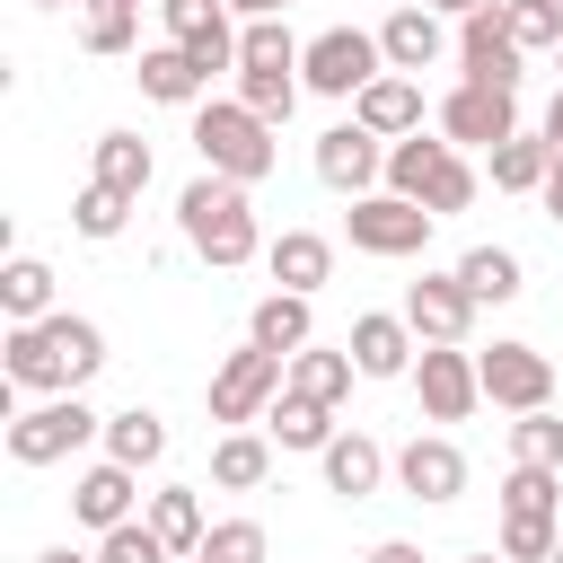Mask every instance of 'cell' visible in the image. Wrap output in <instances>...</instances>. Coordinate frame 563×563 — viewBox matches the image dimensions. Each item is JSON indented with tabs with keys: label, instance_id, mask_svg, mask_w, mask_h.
<instances>
[{
	"label": "cell",
	"instance_id": "c3c4849f",
	"mask_svg": "<svg viewBox=\"0 0 563 563\" xmlns=\"http://www.w3.org/2000/svg\"><path fill=\"white\" fill-rule=\"evenodd\" d=\"M229 9H238V18H282L290 0H229Z\"/></svg>",
	"mask_w": 563,
	"mask_h": 563
},
{
	"label": "cell",
	"instance_id": "f5cc1de1",
	"mask_svg": "<svg viewBox=\"0 0 563 563\" xmlns=\"http://www.w3.org/2000/svg\"><path fill=\"white\" fill-rule=\"evenodd\" d=\"M466 563H510V554H466Z\"/></svg>",
	"mask_w": 563,
	"mask_h": 563
},
{
	"label": "cell",
	"instance_id": "bcb514c9",
	"mask_svg": "<svg viewBox=\"0 0 563 563\" xmlns=\"http://www.w3.org/2000/svg\"><path fill=\"white\" fill-rule=\"evenodd\" d=\"M545 150H554V167H563V88H554V106H545Z\"/></svg>",
	"mask_w": 563,
	"mask_h": 563
},
{
	"label": "cell",
	"instance_id": "cb8c5ba5",
	"mask_svg": "<svg viewBox=\"0 0 563 563\" xmlns=\"http://www.w3.org/2000/svg\"><path fill=\"white\" fill-rule=\"evenodd\" d=\"M264 264H273V282H282V290H317V282L334 273V246H325L317 229H282V238L264 246Z\"/></svg>",
	"mask_w": 563,
	"mask_h": 563
},
{
	"label": "cell",
	"instance_id": "ab89813d",
	"mask_svg": "<svg viewBox=\"0 0 563 563\" xmlns=\"http://www.w3.org/2000/svg\"><path fill=\"white\" fill-rule=\"evenodd\" d=\"M97 563H176V554H167V537L150 519H123V528L97 537Z\"/></svg>",
	"mask_w": 563,
	"mask_h": 563
},
{
	"label": "cell",
	"instance_id": "4dcf8cb0",
	"mask_svg": "<svg viewBox=\"0 0 563 563\" xmlns=\"http://www.w3.org/2000/svg\"><path fill=\"white\" fill-rule=\"evenodd\" d=\"M457 282H466L484 308H501V299H519V255H510V246H466V255H457Z\"/></svg>",
	"mask_w": 563,
	"mask_h": 563
},
{
	"label": "cell",
	"instance_id": "7402d4cb",
	"mask_svg": "<svg viewBox=\"0 0 563 563\" xmlns=\"http://www.w3.org/2000/svg\"><path fill=\"white\" fill-rule=\"evenodd\" d=\"M264 431H273V449H325V440H334V405L282 387V396L264 405Z\"/></svg>",
	"mask_w": 563,
	"mask_h": 563
},
{
	"label": "cell",
	"instance_id": "6da1fadb",
	"mask_svg": "<svg viewBox=\"0 0 563 563\" xmlns=\"http://www.w3.org/2000/svg\"><path fill=\"white\" fill-rule=\"evenodd\" d=\"M9 387H35V396H79L97 369H106V334L70 308L35 317V325H9Z\"/></svg>",
	"mask_w": 563,
	"mask_h": 563
},
{
	"label": "cell",
	"instance_id": "d6986e66",
	"mask_svg": "<svg viewBox=\"0 0 563 563\" xmlns=\"http://www.w3.org/2000/svg\"><path fill=\"white\" fill-rule=\"evenodd\" d=\"M317 457H325V493H343V501H369V493H378V475L396 466V457H387L369 431H334Z\"/></svg>",
	"mask_w": 563,
	"mask_h": 563
},
{
	"label": "cell",
	"instance_id": "816d5d0a",
	"mask_svg": "<svg viewBox=\"0 0 563 563\" xmlns=\"http://www.w3.org/2000/svg\"><path fill=\"white\" fill-rule=\"evenodd\" d=\"M88 9H141V0H88ZM150 9H158V0H150Z\"/></svg>",
	"mask_w": 563,
	"mask_h": 563
},
{
	"label": "cell",
	"instance_id": "e575fe53",
	"mask_svg": "<svg viewBox=\"0 0 563 563\" xmlns=\"http://www.w3.org/2000/svg\"><path fill=\"white\" fill-rule=\"evenodd\" d=\"M510 457H519V466H554V475H563V413H554V405L519 413V422H510Z\"/></svg>",
	"mask_w": 563,
	"mask_h": 563
},
{
	"label": "cell",
	"instance_id": "8d00e7d4",
	"mask_svg": "<svg viewBox=\"0 0 563 563\" xmlns=\"http://www.w3.org/2000/svg\"><path fill=\"white\" fill-rule=\"evenodd\" d=\"M299 88H308L299 70H238V97H246V106H255L264 123H290V106H299Z\"/></svg>",
	"mask_w": 563,
	"mask_h": 563
},
{
	"label": "cell",
	"instance_id": "7c38bea8",
	"mask_svg": "<svg viewBox=\"0 0 563 563\" xmlns=\"http://www.w3.org/2000/svg\"><path fill=\"white\" fill-rule=\"evenodd\" d=\"M158 26H167V44H185L202 70H238V26H229V0H158Z\"/></svg>",
	"mask_w": 563,
	"mask_h": 563
},
{
	"label": "cell",
	"instance_id": "2e32d148",
	"mask_svg": "<svg viewBox=\"0 0 563 563\" xmlns=\"http://www.w3.org/2000/svg\"><path fill=\"white\" fill-rule=\"evenodd\" d=\"M378 53H387V70H405V79H422L440 53H449V35H440V9L431 0H413V9H396L387 26H378Z\"/></svg>",
	"mask_w": 563,
	"mask_h": 563
},
{
	"label": "cell",
	"instance_id": "ba28073f",
	"mask_svg": "<svg viewBox=\"0 0 563 563\" xmlns=\"http://www.w3.org/2000/svg\"><path fill=\"white\" fill-rule=\"evenodd\" d=\"M519 62H528V53H519L501 0H484V9L457 18V70H466V79H484V88H519Z\"/></svg>",
	"mask_w": 563,
	"mask_h": 563
},
{
	"label": "cell",
	"instance_id": "5b68a950",
	"mask_svg": "<svg viewBox=\"0 0 563 563\" xmlns=\"http://www.w3.org/2000/svg\"><path fill=\"white\" fill-rule=\"evenodd\" d=\"M106 431V413H88L79 396H44V405H26V413H9V457L18 466H62L79 440H97Z\"/></svg>",
	"mask_w": 563,
	"mask_h": 563
},
{
	"label": "cell",
	"instance_id": "44dd1931",
	"mask_svg": "<svg viewBox=\"0 0 563 563\" xmlns=\"http://www.w3.org/2000/svg\"><path fill=\"white\" fill-rule=\"evenodd\" d=\"M202 88H211V70H202L185 44L141 53V97H158V106H202Z\"/></svg>",
	"mask_w": 563,
	"mask_h": 563
},
{
	"label": "cell",
	"instance_id": "8992f818",
	"mask_svg": "<svg viewBox=\"0 0 563 563\" xmlns=\"http://www.w3.org/2000/svg\"><path fill=\"white\" fill-rule=\"evenodd\" d=\"M282 369H290V352H264V343L229 352V361L211 369V422H229V431H238V422H255V413H264V405L290 387Z\"/></svg>",
	"mask_w": 563,
	"mask_h": 563
},
{
	"label": "cell",
	"instance_id": "7dc6e473",
	"mask_svg": "<svg viewBox=\"0 0 563 563\" xmlns=\"http://www.w3.org/2000/svg\"><path fill=\"white\" fill-rule=\"evenodd\" d=\"M537 194H545V220H563V167H554V176H545Z\"/></svg>",
	"mask_w": 563,
	"mask_h": 563
},
{
	"label": "cell",
	"instance_id": "11a10c76",
	"mask_svg": "<svg viewBox=\"0 0 563 563\" xmlns=\"http://www.w3.org/2000/svg\"><path fill=\"white\" fill-rule=\"evenodd\" d=\"M554 563H563V545H554Z\"/></svg>",
	"mask_w": 563,
	"mask_h": 563
},
{
	"label": "cell",
	"instance_id": "7bdbcfd3",
	"mask_svg": "<svg viewBox=\"0 0 563 563\" xmlns=\"http://www.w3.org/2000/svg\"><path fill=\"white\" fill-rule=\"evenodd\" d=\"M273 545H264V519H220L211 537H202V563H264Z\"/></svg>",
	"mask_w": 563,
	"mask_h": 563
},
{
	"label": "cell",
	"instance_id": "f546056e",
	"mask_svg": "<svg viewBox=\"0 0 563 563\" xmlns=\"http://www.w3.org/2000/svg\"><path fill=\"white\" fill-rule=\"evenodd\" d=\"M299 62H308V44H290L282 18H246L238 26V70H299Z\"/></svg>",
	"mask_w": 563,
	"mask_h": 563
},
{
	"label": "cell",
	"instance_id": "30bf717a",
	"mask_svg": "<svg viewBox=\"0 0 563 563\" xmlns=\"http://www.w3.org/2000/svg\"><path fill=\"white\" fill-rule=\"evenodd\" d=\"M475 378H484V396H493V405H510V413L554 405V361H545L537 343H493V352L475 361Z\"/></svg>",
	"mask_w": 563,
	"mask_h": 563
},
{
	"label": "cell",
	"instance_id": "9a60e30c",
	"mask_svg": "<svg viewBox=\"0 0 563 563\" xmlns=\"http://www.w3.org/2000/svg\"><path fill=\"white\" fill-rule=\"evenodd\" d=\"M396 484H405L413 501H457V493H466V449L440 440V431H413V440L396 449Z\"/></svg>",
	"mask_w": 563,
	"mask_h": 563
},
{
	"label": "cell",
	"instance_id": "4316f807",
	"mask_svg": "<svg viewBox=\"0 0 563 563\" xmlns=\"http://www.w3.org/2000/svg\"><path fill=\"white\" fill-rule=\"evenodd\" d=\"M0 308H9V325H35V317H53V264H35V255H9V264H0Z\"/></svg>",
	"mask_w": 563,
	"mask_h": 563
},
{
	"label": "cell",
	"instance_id": "74e56055",
	"mask_svg": "<svg viewBox=\"0 0 563 563\" xmlns=\"http://www.w3.org/2000/svg\"><path fill=\"white\" fill-rule=\"evenodd\" d=\"M123 220H132V194H114V185L88 176V194L70 202V229H79V238H123Z\"/></svg>",
	"mask_w": 563,
	"mask_h": 563
},
{
	"label": "cell",
	"instance_id": "9c48e42d",
	"mask_svg": "<svg viewBox=\"0 0 563 563\" xmlns=\"http://www.w3.org/2000/svg\"><path fill=\"white\" fill-rule=\"evenodd\" d=\"M510 132H519V88L457 79V88L440 97V141H475V150H493V141H510Z\"/></svg>",
	"mask_w": 563,
	"mask_h": 563
},
{
	"label": "cell",
	"instance_id": "d6a6232c",
	"mask_svg": "<svg viewBox=\"0 0 563 563\" xmlns=\"http://www.w3.org/2000/svg\"><path fill=\"white\" fill-rule=\"evenodd\" d=\"M97 185H114V194L141 202V185H150V141H141V132H106V141H97Z\"/></svg>",
	"mask_w": 563,
	"mask_h": 563
},
{
	"label": "cell",
	"instance_id": "277c9868",
	"mask_svg": "<svg viewBox=\"0 0 563 563\" xmlns=\"http://www.w3.org/2000/svg\"><path fill=\"white\" fill-rule=\"evenodd\" d=\"M431 229H440V211H422L413 194H352V211H343V238L361 255H422Z\"/></svg>",
	"mask_w": 563,
	"mask_h": 563
},
{
	"label": "cell",
	"instance_id": "681fc988",
	"mask_svg": "<svg viewBox=\"0 0 563 563\" xmlns=\"http://www.w3.org/2000/svg\"><path fill=\"white\" fill-rule=\"evenodd\" d=\"M35 563H97V554H79V545H53V554H35Z\"/></svg>",
	"mask_w": 563,
	"mask_h": 563
},
{
	"label": "cell",
	"instance_id": "6f0895ef",
	"mask_svg": "<svg viewBox=\"0 0 563 563\" xmlns=\"http://www.w3.org/2000/svg\"><path fill=\"white\" fill-rule=\"evenodd\" d=\"M194 563H202V554H194Z\"/></svg>",
	"mask_w": 563,
	"mask_h": 563
},
{
	"label": "cell",
	"instance_id": "f1b7e54d",
	"mask_svg": "<svg viewBox=\"0 0 563 563\" xmlns=\"http://www.w3.org/2000/svg\"><path fill=\"white\" fill-rule=\"evenodd\" d=\"M106 457H123V466H158V457H167V422H158L150 405L106 413Z\"/></svg>",
	"mask_w": 563,
	"mask_h": 563
},
{
	"label": "cell",
	"instance_id": "836d02e7",
	"mask_svg": "<svg viewBox=\"0 0 563 563\" xmlns=\"http://www.w3.org/2000/svg\"><path fill=\"white\" fill-rule=\"evenodd\" d=\"M449 150H457V141H422V132L387 141V194H413V202H422V176H431Z\"/></svg>",
	"mask_w": 563,
	"mask_h": 563
},
{
	"label": "cell",
	"instance_id": "83f0119b",
	"mask_svg": "<svg viewBox=\"0 0 563 563\" xmlns=\"http://www.w3.org/2000/svg\"><path fill=\"white\" fill-rule=\"evenodd\" d=\"M352 378H361L352 343H343V352H317V343H308V352H290V387H299V396H317V405H343V396H352Z\"/></svg>",
	"mask_w": 563,
	"mask_h": 563
},
{
	"label": "cell",
	"instance_id": "f35d334b",
	"mask_svg": "<svg viewBox=\"0 0 563 563\" xmlns=\"http://www.w3.org/2000/svg\"><path fill=\"white\" fill-rule=\"evenodd\" d=\"M501 18L519 35V53H554L563 44V0H501Z\"/></svg>",
	"mask_w": 563,
	"mask_h": 563
},
{
	"label": "cell",
	"instance_id": "ee69618b",
	"mask_svg": "<svg viewBox=\"0 0 563 563\" xmlns=\"http://www.w3.org/2000/svg\"><path fill=\"white\" fill-rule=\"evenodd\" d=\"M141 9H88V53H132Z\"/></svg>",
	"mask_w": 563,
	"mask_h": 563
},
{
	"label": "cell",
	"instance_id": "5bb4252c",
	"mask_svg": "<svg viewBox=\"0 0 563 563\" xmlns=\"http://www.w3.org/2000/svg\"><path fill=\"white\" fill-rule=\"evenodd\" d=\"M475 290L457 282V273H422L413 290H405V325L422 334V343H466V325H475Z\"/></svg>",
	"mask_w": 563,
	"mask_h": 563
},
{
	"label": "cell",
	"instance_id": "8fae6325",
	"mask_svg": "<svg viewBox=\"0 0 563 563\" xmlns=\"http://www.w3.org/2000/svg\"><path fill=\"white\" fill-rule=\"evenodd\" d=\"M413 387H422V413H431V422H466V413L484 405V378H475V361H466L457 343H422Z\"/></svg>",
	"mask_w": 563,
	"mask_h": 563
},
{
	"label": "cell",
	"instance_id": "b9f144b4",
	"mask_svg": "<svg viewBox=\"0 0 563 563\" xmlns=\"http://www.w3.org/2000/svg\"><path fill=\"white\" fill-rule=\"evenodd\" d=\"M554 519H528V510H501V554L510 563H554Z\"/></svg>",
	"mask_w": 563,
	"mask_h": 563
},
{
	"label": "cell",
	"instance_id": "db71d44e",
	"mask_svg": "<svg viewBox=\"0 0 563 563\" xmlns=\"http://www.w3.org/2000/svg\"><path fill=\"white\" fill-rule=\"evenodd\" d=\"M554 62H563V44H554Z\"/></svg>",
	"mask_w": 563,
	"mask_h": 563
},
{
	"label": "cell",
	"instance_id": "f907efd6",
	"mask_svg": "<svg viewBox=\"0 0 563 563\" xmlns=\"http://www.w3.org/2000/svg\"><path fill=\"white\" fill-rule=\"evenodd\" d=\"M431 9H440V18H466V9H484V0H431Z\"/></svg>",
	"mask_w": 563,
	"mask_h": 563
},
{
	"label": "cell",
	"instance_id": "e0dca14e",
	"mask_svg": "<svg viewBox=\"0 0 563 563\" xmlns=\"http://www.w3.org/2000/svg\"><path fill=\"white\" fill-rule=\"evenodd\" d=\"M352 123H369L378 141H405V132H422V79H405V70H378V79L352 97Z\"/></svg>",
	"mask_w": 563,
	"mask_h": 563
},
{
	"label": "cell",
	"instance_id": "d4e9b609",
	"mask_svg": "<svg viewBox=\"0 0 563 563\" xmlns=\"http://www.w3.org/2000/svg\"><path fill=\"white\" fill-rule=\"evenodd\" d=\"M246 343L264 352H308V290H264L246 317Z\"/></svg>",
	"mask_w": 563,
	"mask_h": 563
},
{
	"label": "cell",
	"instance_id": "484cf974",
	"mask_svg": "<svg viewBox=\"0 0 563 563\" xmlns=\"http://www.w3.org/2000/svg\"><path fill=\"white\" fill-rule=\"evenodd\" d=\"M545 176H554L545 132H510V141H493V185H501V194H537Z\"/></svg>",
	"mask_w": 563,
	"mask_h": 563
},
{
	"label": "cell",
	"instance_id": "60d3db41",
	"mask_svg": "<svg viewBox=\"0 0 563 563\" xmlns=\"http://www.w3.org/2000/svg\"><path fill=\"white\" fill-rule=\"evenodd\" d=\"M466 202H475V167L449 150V158L422 176V211H440V220H449V211H466Z\"/></svg>",
	"mask_w": 563,
	"mask_h": 563
},
{
	"label": "cell",
	"instance_id": "4fadbf2b",
	"mask_svg": "<svg viewBox=\"0 0 563 563\" xmlns=\"http://www.w3.org/2000/svg\"><path fill=\"white\" fill-rule=\"evenodd\" d=\"M317 176H325L334 194H378L387 141H378L369 123H334V132H317Z\"/></svg>",
	"mask_w": 563,
	"mask_h": 563
},
{
	"label": "cell",
	"instance_id": "f6af8a7d",
	"mask_svg": "<svg viewBox=\"0 0 563 563\" xmlns=\"http://www.w3.org/2000/svg\"><path fill=\"white\" fill-rule=\"evenodd\" d=\"M369 563H422V545H405V537H387V545H369Z\"/></svg>",
	"mask_w": 563,
	"mask_h": 563
},
{
	"label": "cell",
	"instance_id": "ac0fdd59",
	"mask_svg": "<svg viewBox=\"0 0 563 563\" xmlns=\"http://www.w3.org/2000/svg\"><path fill=\"white\" fill-rule=\"evenodd\" d=\"M132 475H141V466H123V457L88 466V475L70 484V519H79V528H97V537H106V528H123V519H132V501H141V493H132Z\"/></svg>",
	"mask_w": 563,
	"mask_h": 563
},
{
	"label": "cell",
	"instance_id": "7a4b0ae2",
	"mask_svg": "<svg viewBox=\"0 0 563 563\" xmlns=\"http://www.w3.org/2000/svg\"><path fill=\"white\" fill-rule=\"evenodd\" d=\"M176 229H185V246L202 255V264H220V273H238L264 238H255V202H246V185L238 176H194L185 194H176Z\"/></svg>",
	"mask_w": 563,
	"mask_h": 563
},
{
	"label": "cell",
	"instance_id": "9f6ffc18",
	"mask_svg": "<svg viewBox=\"0 0 563 563\" xmlns=\"http://www.w3.org/2000/svg\"><path fill=\"white\" fill-rule=\"evenodd\" d=\"M44 9H53V0H44Z\"/></svg>",
	"mask_w": 563,
	"mask_h": 563
},
{
	"label": "cell",
	"instance_id": "d590c367",
	"mask_svg": "<svg viewBox=\"0 0 563 563\" xmlns=\"http://www.w3.org/2000/svg\"><path fill=\"white\" fill-rule=\"evenodd\" d=\"M554 501H563V475H554V466H519V457H510V475H501V510L554 519Z\"/></svg>",
	"mask_w": 563,
	"mask_h": 563
},
{
	"label": "cell",
	"instance_id": "52a82bcc",
	"mask_svg": "<svg viewBox=\"0 0 563 563\" xmlns=\"http://www.w3.org/2000/svg\"><path fill=\"white\" fill-rule=\"evenodd\" d=\"M378 70H387V53H378V35H361V26H325V35L308 44V62H299V79H308L317 97H361Z\"/></svg>",
	"mask_w": 563,
	"mask_h": 563
},
{
	"label": "cell",
	"instance_id": "3957f363",
	"mask_svg": "<svg viewBox=\"0 0 563 563\" xmlns=\"http://www.w3.org/2000/svg\"><path fill=\"white\" fill-rule=\"evenodd\" d=\"M194 150H202V167L211 176H238V185H264L273 176V123L246 106V97H202L194 106Z\"/></svg>",
	"mask_w": 563,
	"mask_h": 563
},
{
	"label": "cell",
	"instance_id": "ffe728a7",
	"mask_svg": "<svg viewBox=\"0 0 563 563\" xmlns=\"http://www.w3.org/2000/svg\"><path fill=\"white\" fill-rule=\"evenodd\" d=\"M413 325L405 317H352V361H361V378H405L413 369Z\"/></svg>",
	"mask_w": 563,
	"mask_h": 563
},
{
	"label": "cell",
	"instance_id": "1f68e13d",
	"mask_svg": "<svg viewBox=\"0 0 563 563\" xmlns=\"http://www.w3.org/2000/svg\"><path fill=\"white\" fill-rule=\"evenodd\" d=\"M150 528L167 537V554H202V537H211V519H202V501L176 484V493H150Z\"/></svg>",
	"mask_w": 563,
	"mask_h": 563
},
{
	"label": "cell",
	"instance_id": "603a6c76",
	"mask_svg": "<svg viewBox=\"0 0 563 563\" xmlns=\"http://www.w3.org/2000/svg\"><path fill=\"white\" fill-rule=\"evenodd\" d=\"M273 475V431H220L211 440V484L220 493H255Z\"/></svg>",
	"mask_w": 563,
	"mask_h": 563
}]
</instances>
